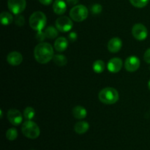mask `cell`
<instances>
[{"label": "cell", "mask_w": 150, "mask_h": 150, "mask_svg": "<svg viewBox=\"0 0 150 150\" xmlns=\"http://www.w3.org/2000/svg\"><path fill=\"white\" fill-rule=\"evenodd\" d=\"M54 49L51 44L40 42L34 50V57L40 64H47L54 58Z\"/></svg>", "instance_id": "6da1fadb"}, {"label": "cell", "mask_w": 150, "mask_h": 150, "mask_svg": "<svg viewBox=\"0 0 150 150\" xmlns=\"http://www.w3.org/2000/svg\"><path fill=\"white\" fill-rule=\"evenodd\" d=\"M119 93L114 88L105 87L103 89L98 95V98L103 103L106 105L114 104L119 100Z\"/></svg>", "instance_id": "7a4b0ae2"}, {"label": "cell", "mask_w": 150, "mask_h": 150, "mask_svg": "<svg viewBox=\"0 0 150 150\" xmlns=\"http://www.w3.org/2000/svg\"><path fill=\"white\" fill-rule=\"evenodd\" d=\"M47 18L42 12L37 11L32 13L29 18V26L33 30L42 31L46 25Z\"/></svg>", "instance_id": "3957f363"}, {"label": "cell", "mask_w": 150, "mask_h": 150, "mask_svg": "<svg viewBox=\"0 0 150 150\" xmlns=\"http://www.w3.org/2000/svg\"><path fill=\"white\" fill-rule=\"evenodd\" d=\"M21 131L26 138L30 139H37L40 133V130L38 125L31 120H26L23 122Z\"/></svg>", "instance_id": "277c9868"}, {"label": "cell", "mask_w": 150, "mask_h": 150, "mask_svg": "<svg viewBox=\"0 0 150 150\" xmlns=\"http://www.w3.org/2000/svg\"><path fill=\"white\" fill-rule=\"evenodd\" d=\"M70 18L76 22H81L88 17V10L84 5L74 6L70 11Z\"/></svg>", "instance_id": "5b68a950"}, {"label": "cell", "mask_w": 150, "mask_h": 150, "mask_svg": "<svg viewBox=\"0 0 150 150\" xmlns=\"http://www.w3.org/2000/svg\"><path fill=\"white\" fill-rule=\"evenodd\" d=\"M56 27L59 32H67L73 28V21L67 16H61L56 21Z\"/></svg>", "instance_id": "8992f818"}, {"label": "cell", "mask_w": 150, "mask_h": 150, "mask_svg": "<svg viewBox=\"0 0 150 150\" xmlns=\"http://www.w3.org/2000/svg\"><path fill=\"white\" fill-rule=\"evenodd\" d=\"M7 6L13 14L19 15L24 11L26 2V0H8Z\"/></svg>", "instance_id": "52a82bcc"}, {"label": "cell", "mask_w": 150, "mask_h": 150, "mask_svg": "<svg viewBox=\"0 0 150 150\" xmlns=\"http://www.w3.org/2000/svg\"><path fill=\"white\" fill-rule=\"evenodd\" d=\"M133 36L137 40H144L148 36V31L146 26L142 23H136L133 26L132 29Z\"/></svg>", "instance_id": "ba28073f"}, {"label": "cell", "mask_w": 150, "mask_h": 150, "mask_svg": "<svg viewBox=\"0 0 150 150\" xmlns=\"http://www.w3.org/2000/svg\"><path fill=\"white\" fill-rule=\"evenodd\" d=\"M7 119L12 125L15 126L19 125L23 121L21 113L17 109H10L7 114Z\"/></svg>", "instance_id": "9c48e42d"}, {"label": "cell", "mask_w": 150, "mask_h": 150, "mask_svg": "<svg viewBox=\"0 0 150 150\" xmlns=\"http://www.w3.org/2000/svg\"><path fill=\"white\" fill-rule=\"evenodd\" d=\"M140 60L136 56H130L125 62V67L128 72H135L140 67Z\"/></svg>", "instance_id": "30bf717a"}, {"label": "cell", "mask_w": 150, "mask_h": 150, "mask_svg": "<svg viewBox=\"0 0 150 150\" xmlns=\"http://www.w3.org/2000/svg\"><path fill=\"white\" fill-rule=\"evenodd\" d=\"M122 67V61L120 58H113L109 60L107 64V68L108 71L112 73H117L121 70Z\"/></svg>", "instance_id": "8fae6325"}, {"label": "cell", "mask_w": 150, "mask_h": 150, "mask_svg": "<svg viewBox=\"0 0 150 150\" xmlns=\"http://www.w3.org/2000/svg\"><path fill=\"white\" fill-rule=\"evenodd\" d=\"M7 61L10 65L18 66L21 64L23 61V57L21 53L18 51H13L7 55Z\"/></svg>", "instance_id": "7c38bea8"}, {"label": "cell", "mask_w": 150, "mask_h": 150, "mask_svg": "<svg viewBox=\"0 0 150 150\" xmlns=\"http://www.w3.org/2000/svg\"><path fill=\"white\" fill-rule=\"evenodd\" d=\"M122 46V42L119 38H114L108 42V49L111 53H117L120 51Z\"/></svg>", "instance_id": "4fadbf2b"}, {"label": "cell", "mask_w": 150, "mask_h": 150, "mask_svg": "<svg viewBox=\"0 0 150 150\" xmlns=\"http://www.w3.org/2000/svg\"><path fill=\"white\" fill-rule=\"evenodd\" d=\"M53 10L57 15L64 14L67 10V4L64 0H55L53 4Z\"/></svg>", "instance_id": "5bb4252c"}, {"label": "cell", "mask_w": 150, "mask_h": 150, "mask_svg": "<svg viewBox=\"0 0 150 150\" xmlns=\"http://www.w3.org/2000/svg\"><path fill=\"white\" fill-rule=\"evenodd\" d=\"M68 46V41L65 38L60 37L57 38L54 42V48L58 52H63L67 49Z\"/></svg>", "instance_id": "9a60e30c"}, {"label": "cell", "mask_w": 150, "mask_h": 150, "mask_svg": "<svg viewBox=\"0 0 150 150\" xmlns=\"http://www.w3.org/2000/svg\"><path fill=\"white\" fill-rule=\"evenodd\" d=\"M89 128V123L85 121L78 122L74 126V130L78 134H83L86 133Z\"/></svg>", "instance_id": "2e32d148"}, {"label": "cell", "mask_w": 150, "mask_h": 150, "mask_svg": "<svg viewBox=\"0 0 150 150\" xmlns=\"http://www.w3.org/2000/svg\"><path fill=\"white\" fill-rule=\"evenodd\" d=\"M86 110L85 109L84 107L81 106V105H78L73 108V117L78 120H82L84 119L86 117Z\"/></svg>", "instance_id": "e0dca14e"}, {"label": "cell", "mask_w": 150, "mask_h": 150, "mask_svg": "<svg viewBox=\"0 0 150 150\" xmlns=\"http://www.w3.org/2000/svg\"><path fill=\"white\" fill-rule=\"evenodd\" d=\"M0 19H1V24L5 26L10 24L13 21V16L8 12H2L0 15Z\"/></svg>", "instance_id": "ac0fdd59"}, {"label": "cell", "mask_w": 150, "mask_h": 150, "mask_svg": "<svg viewBox=\"0 0 150 150\" xmlns=\"http://www.w3.org/2000/svg\"><path fill=\"white\" fill-rule=\"evenodd\" d=\"M92 68L96 73H103L105 68V62L103 60H97L93 63Z\"/></svg>", "instance_id": "d6986e66"}, {"label": "cell", "mask_w": 150, "mask_h": 150, "mask_svg": "<svg viewBox=\"0 0 150 150\" xmlns=\"http://www.w3.org/2000/svg\"><path fill=\"white\" fill-rule=\"evenodd\" d=\"M58 29L54 28V26H48L45 29L44 32L45 34L46 38H49V39H54L58 35Z\"/></svg>", "instance_id": "ffe728a7"}, {"label": "cell", "mask_w": 150, "mask_h": 150, "mask_svg": "<svg viewBox=\"0 0 150 150\" xmlns=\"http://www.w3.org/2000/svg\"><path fill=\"white\" fill-rule=\"evenodd\" d=\"M54 63L58 66H64L67 63V59L65 56L62 55V54H57L54 56L53 58Z\"/></svg>", "instance_id": "44dd1931"}, {"label": "cell", "mask_w": 150, "mask_h": 150, "mask_svg": "<svg viewBox=\"0 0 150 150\" xmlns=\"http://www.w3.org/2000/svg\"><path fill=\"white\" fill-rule=\"evenodd\" d=\"M35 115V111L32 107H27L23 111V117L26 120H31Z\"/></svg>", "instance_id": "7402d4cb"}, {"label": "cell", "mask_w": 150, "mask_h": 150, "mask_svg": "<svg viewBox=\"0 0 150 150\" xmlns=\"http://www.w3.org/2000/svg\"><path fill=\"white\" fill-rule=\"evenodd\" d=\"M18 137V131L16 128H10L6 132V138L9 141H14Z\"/></svg>", "instance_id": "603a6c76"}, {"label": "cell", "mask_w": 150, "mask_h": 150, "mask_svg": "<svg viewBox=\"0 0 150 150\" xmlns=\"http://www.w3.org/2000/svg\"><path fill=\"white\" fill-rule=\"evenodd\" d=\"M149 0H130L132 5L138 8H142L147 5Z\"/></svg>", "instance_id": "cb8c5ba5"}, {"label": "cell", "mask_w": 150, "mask_h": 150, "mask_svg": "<svg viewBox=\"0 0 150 150\" xmlns=\"http://www.w3.org/2000/svg\"><path fill=\"white\" fill-rule=\"evenodd\" d=\"M103 7L100 4H94L91 7V12L94 15H98L102 12Z\"/></svg>", "instance_id": "d4e9b609"}, {"label": "cell", "mask_w": 150, "mask_h": 150, "mask_svg": "<svg viewBox=\"0 0 150 150\" xmlns=\"http://www.w3.org/2000/svg\"><path fill=\"white\" fill-rule=\"evenodd\" d=\"M15 23L17 26H22L25 23V19L23 16L21 15H16V18H15Z\"/></svg>", "instance_id": "484cf974"}, {"label": "cell", "mask_w": 150, "mask_h": 150, "mask_svg": "<svg viewBox=\"0 0 150 150\" xmlns=\"http://www.w3.org/2000/svg\"><path fill=\"white\" fill-rule=\"evenodd\" d=\"M35 38H36V39L38 40V41L42 42V41H43L44 40H45V38H46V36H45V32H42V31H39V32H38V34L36 35Z\"/></svg>", "instance_id": "4316f807"}, {"label": "cell", "mask_w": 150, "mask_h": 150, "mask_svg": "<svg viewBox=\"0 0 150 150\" xmlns=\"http://www.w3.org/2000/svg\"><path fill=\"white\" fill-rule=\"evenodd\" d=\"M144 61L146 62L148 64H150V48H148L144 53Z\"/></svg>", "instance_id": "83f0119b"}, {"label": "cell", "mask_w": 150, "mask_h": 150, "mask_svg": "<svg viewBox=\"0 0 150 150\" xmlns=\"http://www.w3.org/2000/svg\"><path fill=\"white\" fill-rule=\"evenodd\" d=\"M77 33H76V32H70V34L68 35V39L70 40L71 42H74V41H76V40H77Z\"/></svg>", "instance_id": "f1b7e54d"}, {"label": "cell", "mask_w": 150, "mask_h": 150, "mask_svg": "<svg viewBox=\"0 0 150 150\" xmlns=\"http://www.w3.org/2000/svg\"><path fill=\"white\" fill-rule=\"evenodd\" d=\"M66 2L70 6H76V4L79 3V0H66Z\"/></svg>", "instance_id": "f546056e"}, {"label": "cell", "mask_w": 150, "mask_h": 150, "mask_svg": "<svg viewBox=\"0 0 150 150\" xmlns=\"http://www.w3.org/2000/svg\"><path fill=\"white\" fill-rule=\"evenodd\" d=\"M39 1L43 5H49L52 3L53 0H39Z\"/></svg>", "instance_id": "4dcf8cb0"}, {"label": "cell", "mask_w": 150, "mask_h": 150, "mask_svg": "<svg viewBox=\"0 0 150 150\" xmlns=\"http://www.w3.org/2000/svg\"><path fill=\"white\" fill-rule=\"evenodd\" d=\"M148 87H149V89L150 90V80L149 81V82H148Z\"/></svg>", "instance_id": "1f68e13d"}]
</instances>
